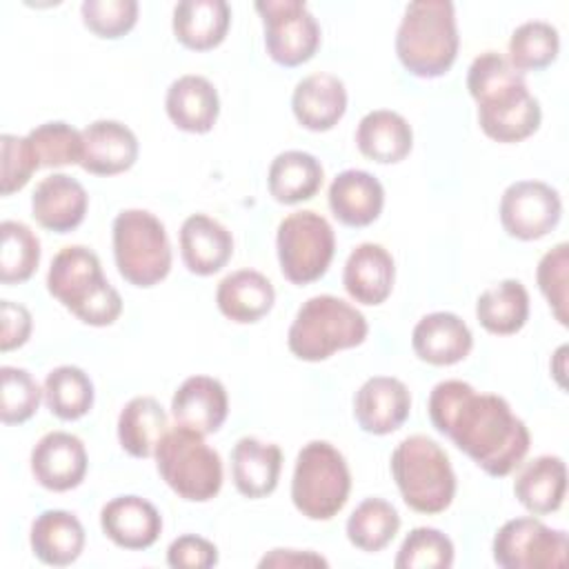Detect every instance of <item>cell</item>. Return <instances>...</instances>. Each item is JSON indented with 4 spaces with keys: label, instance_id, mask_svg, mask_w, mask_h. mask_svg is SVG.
Returning a JSON list of instances; mask_svg holds the SVG:
<instances>
[{
    "label": "cell",
    "instance_id": "cell-1",
    "mask_svg": "<svg viewBox=\"0 0 569 569\" xmlns=\"http://www.w3.org/2000/svg\"><path fill=\"white\" fill-rule=\"evenodd\" d=\"M427 411L431 425L493 478L509 476L529 451V429L509 402L496 393H478L465 380L438 382Z\"/></svg>",
    "mask_w": 569,
    "mask_h": 569
},
{
    "label": "cell",
    "instance_id": "cell-2",
    "mask_svg": "<svg viewBox=\"0 0 569 569\" xmlns=\"http://www.w3.org/2000/svg\"><path fill=\"white\" fill-rule=\"evenodd\" d=\"M467 89L478 104V124L487 138L511 144L533 136L540 127V102L529 93L525 76L498 51L473 58Z\"/></svg>",
    "mask_w": 569,
    "mask_h": 569
},
{
    "label": "cell",
    "instance_id": "cell-3",
    "mask_svg": "<svg viewBox=\"0 0 569 569\" xmlns=\"http://www.w3.org/2000/svg\"><path fill=\"white\" fill-rule=\"evenodd\" d=\"M49 293L80 322L109 327L122 313V298L102 273L100 258L82 244L62 247L47 271Z\"/></svg>",
    "mask_w": 569,
    "mask_h": 569
},
{
    "label": "cell",
    "instance_id": "cell-4",
    "mask_svg": "<svg viewBox=\"0 0 569 569\" xmlns=\"http://www.w3.org/2000/svg\"><path fill=\"white\" fill-rule=\"evenodd\" d=\"M458 47L456 9L449 0H418L407 4L396 33V53L411 76H445L456 62Z\"/></svg>",
    "mask_w": 569,
    "mask_h": 569
},
{
    "label": "cell",
    "instance_id": "cell-5",
    "mask_svg": "<svg viewBox=\"0 0 569 569\" xmlns=\"http://www.w3.org/2000/svg\"><path fill=\"white\" fill-rule=\"evenodd\" d=\"M369 333L367 318L338 296L320 293L305 300L289 327V351L307 362H320L336 351L353 349Z\"/></svg>",
    "mask_w": 569,
    "mask_h": 569
},
{
    "label": "cell",
    "instance_id": "cell-6",
    "mask_svg": "<svg viewBox=\"0 0 569 569\" xmlns=\"http://www.w3.org/2000/svg\"><path fill=\"white\" fill-rule=\"evenodd\" d=\"M391 476L405 505L418 513H442L456 496V473L447 451L431 438L416 433L391 453Z\"/></svg>",
    "mask_w": 569,
    "mask_h": 569
},
{
    "label": "cell",
    "instance_id": "cell-7",
    "mask_svg": "<svg viewBox=\"0 0 569 569\" xmlns=\"http://www.w3.org/2000/svg\"><path fill=\"white\" fill-rule=\"evenodd\" d=\"M156 467L167 487L189 502H207L222 489V460L204 436L176 425L156 447Z\"/></svg>",
    "mask_w": 569,
    "mask_h": 569
},
{
    "label": "cell",
    "instance_id": "cell-8",
    "mask_svg": "<svg viewBox=\"0 0 569 569\" xmlns=\"http://www.w3.org/2000/svg\"><path fill=\"white\" fill-rule=\"evenodd\" d=\"M351 491L345 456L327 440L307 442L296 458L291 478L293 507L309 520H331Z\"/></svg>",
    "mask_w": 569,
    "mask_h": 569
},
{
    "label": "cell",
    "instance_id": "cell-9",
    "mask_svg": "<svg viewBox=\"0 0 569 569\" xmlns=\"http://www.w3.org/2000/svg\"><path fill=\"white\" fill-rule=\"evenodd\" d=\"M111 233L118 273L129 284L149 289L169 276L171 244L158 216L147 209H122Z\"/></svg>",
    "mask_w": 569,
    "mask_h": 569
},
{
    "label": "cell",
    "instance_id": "cell-10",
    "mask_svg": "<svg viewBox=\"0 0 569 569\" xmlns=\"http://www.w3.org/2000/svg\"><path fill=\"white\" fill-rule=\"evenodd\" d=\"M276 251L280 271L289 282H316L327 273L336 251L333 227L316 211H293L278 224Z\"/></svg>",
    "mask_w": 569,
    "mask_h": 569
},
{
    "label": "cell",
    "instance_id": "cell-11",
    "mask_svg": "<svg viewBox=\"0 0 569 569\" xmlns=\"http://www.w3.org/2000/svg\"><path fill=\"white\" fill-rule=\"evenodd\" d=\"M493 560L505 569H560L567 565L569 538L538 518L507 520L493 536Z\"/></svg>",
    "mask_w": 569,
    "mask_h": 569
},
{
    "label": "cell",
    "instance_id": "cell-12",
    "mask_svg": "<svg viewBox=\"0 0 569 569\" xmlns=\"http://www.w3.org/2000/svg\"><path fill=\"white\" fill-rule=\"evenodd\" d=\"M256 11L264 27V47L273 62L298 67L320 47V24L300 0H260Z\"/></svg>",
    "mask_w": 569,
    "mask_h": 569
},
{
    "label": "cell",
    "instance_id": "cell-13",
    "mask_svg": "<svg viewBox=\"0 0 569 569\" xmlns=\"http://www.w3.org/2000/svg\"><path fill=\"white\" fill-rule=\"evenodd\" d=\"M562 216L560 193L542 180L511 182L500 198L502 229L516 240H540L556 229Z\"/></svg>",
    "mask_w": 569,
    "mask_h": 569
},
{
    "label": "cell",
    "instance_id": "cell-14",
    "mask_svg": "<svg viewBox=\"0 0 569 569\" xmlns=\"http://www.w3.org/2000/svg\"><path fill=\"white\" fill-rule=\"evenodd\" d=\"M87 449L69 431H49L31 449V473L49 491H69L87 476Z\"/></svg>",
    "mask_w": 569,
    "mask_h": 569
},
{
    "label": "cell",
    "instance_id": "cell-15",
    "mask_svg": "<svg viewBox=\"0 0 569 569\" xmlns=\"http://www.w3.org/2000/svg\"><path fill=\"white\" fill-rule=\"evenodd\" d=\"M411 411L407 385L391 376H373L353 396V416L362 431L387 436L405 425Z\"/></svg>",
    "mask_w": 569,
    "mask_h": 569
},
{
    "label": "cell",
    "instance_id": "cell-16",
    "mask_svg": "<svg viewBox=\"0 0 569 569\" xmlns=\"http://www.w3.org/2000/svg\"><path fill=\"white\" fill-rule=\"evenodd\" d=\"M87 189L67 173L42 178L31 193V216L42 229L56 233L73 231L87 216Z\"/></svg>",
    "mask_w": 569,
    "mask_h": 569
},
{
    "label": "cell",
    "instance_id": "cell-17",
    "mask_svg": "<svg viewBox=\"0 0 569 569\" xmlns=\"http://www.w3.org/2000/svg\"><path fill=\"white\" fill-rule=\"evenodd\" d=\"M413 353L433 367H449L465 360L473 347L467 322L451 311H433L422 316L411 331Z\"/></svg>",
    "mask_w": 569,
    "mask_h": 569
},
{
    "label": "cell",
    "instance_id": "cell-18",
    "mask_svg": "<svg viewBox=\"0 0 569 569\" xmlns=\"http://www.w3.org/2000/svg\"><path fill=\"white\" fill-rule=\"evenodd\" d=\"M138 160L136 133L118 120H96L82 129L80 167L93 176L129 171Z\"/></svg>",
    "mask_w": 569,
    "mask_h": 569
},
{
    "label": "cell",
    "instance_id": "cell-19",
    "mask_svg": "<svg viewBox=\"0 0 569 569\" xmlns=\"http://www.w3.org/2000/svg\"><path fill=\"white\" fill-rule=\"evenodd\" d=\"M100 527L113 545L140 551L160 538L162 516L140 496H118L102 507Z\"/></svg>",
    "mask_w": 569,
    "mask_h": 569
},
{
    "label": "cell",
    "instance_id": "cell-20",
    "mask_svg": "<svg viewBox=\"0 0 569 569\" xmlns=\"http://www.w3.org/2000/svg\"><path fill=\"white\" fill-rule=\"evenodd\" d=\"M229 413L227 389L211 376L187 378L171 398V416L176 425L189 427L202 436L216 433Z\"/></svg>",
    "mask_w": 569,
    "mask_h": 569
},
{
    "label": "cell",
    "instance_id": "cell-21",
    "mask_svg": "<svg viewBox=\"0 0 569 569\" xmlns=\"http://www.w3.org/2000/svg\"><path fill=\"white\" fill-rule=\"evenodd\" d=\"M396 264L391 253L378 242L358 244L342 271V284L347 293L360 305H382L393 289Z\"/></svg>",
    "mask_w": 569,
    "mask_h": 569
},
{
    "label": "cell",
    "instance_id": "cell-22",
    "mask_svg": "<svg viewBox=\"0 0 569 569\" xmlns=\"http://www.w3.org/2000/svg\"><path fill=\"white\" fill-rule=\"evenodd\" d=\"M291 109L300 127L309 131H329L347 111L345 82L333 73H311L296 84Z\"/></svg>",
    "mask_w": 569,
    "mask_h": 569
},
{
    "label": "cell",
    "instance_id": "cell-23",
    "mask_svg": "<svg viewBox=\"0 0 569 569\" xmlns=\"http://www.w3.org/2000/svg\"><path fill=\"white\" fill-rule=\"evenodd\" d=\"M327 200L338 222L347 227H367L382 213L385 189L369 171L347 169L331 180Z\"/></svg>",
    "mask_w": 569,
    "mask_h": 569
},
{
    "label": "cell",
    "instance_id": "cell-24",
    "mask_svg": "<svg viewBox=\"0 0 569 569\" xmlns=\"http://www.w3.org/2000/svg\"><path fill=\"white\" fill-rule=\"evenodd\" d=\"M180 256L191 273L213 276L233 256L231 231L207 213H191L180 227Z\"/></svg>",
    "mask_w": 569,
    "mask_h": 569
},
{
    "label": "cell",
    "instance_id": "cell-25",
    "mask_svg": "<svg viewBox=\"0 0 569 569\" xmlns=\"http://www.w3.org/2000/svg\"><path fill=\"white\" fill-rule=\"evenodd\" d=\"M164 109L178 129L187 133H207L218 120L220 98L211 80L187 73L169 84Z\"/></svg>",
    "mask_w": 569,
    "mask_h": 569
},
{
    "label": "cell",
    "instance_id": "cell-26",
    "mask_svg": "<svg viewBox=\"0 0 569 569\" xmlns=\"http://www.w3.org/2000/svg\"><path fill=\"white\" fill-rule=\"evenodd\" d=\"M282 469V451L273 442L253 436L240 438L231 449V478L244 498H264L276 491Z\"/></svg>",
    "mask_w": 569,
    "mask_h": 569
},
{
    "label": "cell",
    "instance_id": "cell-27",
    "mask_svg": "<svg viewBox=\"0 0 569 569\" xmlns=\"http://www.w3.org/2000/svg\"><path fill=\"white\" fill-rule=\"evenodd\" d=\"M276 302L271 280L256 269H238L224 276L216 289V305L224 318L238 325H251L264 318Z\"/></svg>",
    "mask_w": 569,
    "mask_h": 569
},
{
    "label": "cell",
    "instance_id": "cell-28",
    "mask_svg": "<svg viewBox=\"0 0 569 569\" xmlns=\"http://www.w3.org/2000/svg\"><path fill=\"white\" fill-rule=\"evenodd\" d=\"M29 542L40 562L67 567L76 562L84 549V527L71 511L47 509L31 522Z\"/></svg>",
    "mask_w": 569,
    "mask_h": 569
},
{
    "label": "cell",
    "instance_id": "cell-29",
    "mask_svg": "<svg viewBox=\"0 0 569 569\" xmlns=\"http://www.w3.org/2000/svg\"><path fill=\"white\" fill-rule=\"evenodd\" d=\"M231 24L224 0H182L173 7V36L191 51H209L222 44Z\"/></svg>",
    "mask_w": 569,
    "mask_h": 569
},
{
    "label": "cell",
    "instance_id": "cell-30",
    "mask_svg": "<svg viewBox=\"0 0 569 569\" xmlns=\"http://www.w3.org/2000/svg\"><path fill=\"white\" fill-rule=\"evenodd\" d=\"M518 502L533 516L553 513L567 493V467L560 456H538L529 460L513 480Z\"/></svg>",
    "mask_w": 569,
    "mask_h": 569
},
{
    "label": "cell",
    "instance_id": "cell-31",
    "mask_svg": "<svg viewBox=\"0 0 569 569\" xmlns=\"http://www.w3.org/2000/svg\"><path fill=\"white\" fill-rule=\"evenodd\" d=\"M360 153L380 164H393L409 156L413 147L411 124L396 111L376 109L362 116L356 129Z\"/></svg>",
    "mask_w": 569,
    "mask_h": 569
},
{
    "label": "cell",
    "instance_id": "cell-32",
    "mask_svg": "<svg viewBox=\"0 0 569 569\" xmlns=\"http://www.w3.org/2000/svg\"><path fill=\"white\" fill-rule=\"evenodd\" d=\"M322 164L316 156L298 149L278 153L267 173L269 193L280 204H298L311 200L322 187Z\"/></svg>",
    "mask_w": 569,
    "mask_h": 569
},
{
    "label": "cell",
    "instance_id": "cell-33",
    "mask_svg": "<svg viewBox=\"0 0 569 569\" xmlns=\"http://www.w3.org/2000/svg\"><path fill=\"white\" fill-rule=\"evenodd\" d=\"M476 318L493 336L518 333L529 320V293L525 284L507 278L485 289L476 300Z\"/></svg>",
    "mask_w": 569,
    "mask_h": 569
},
{
    "label": "cell",
    "instance_id": "cell-34",
    "mask_svg": "<svg viewBox=\"0 0 569 569\" xmlns=\"http://www.w3.org/2000/svg\"><path fill=\"white\" fill-rule=\"evenodd\" d=\"M167 411L153 396L131 398L118 416L120 447L133 458H151L167 433Z\"/></svg>",
    "mask_w": 569,
    "mask_h": 569
},
{
    "label": "cell",
    "instance_id": "cell-35",
    "mask_svg": "<svg viewBox=\"0 0 569 569\" xmlns=\"http://www.w3.org/2000/svg\"><path fill=\"white\" fill-rule=\"evenodd\" d=\"M400 516L396 507L382 498L362 500L347 518L349 542L367 553L382 551L398 533Z\"/></svg>",
    "mask_w": 569,
    "mask_h": 569
},
{
    "label": "cell",
    "instance_id": "cell-36",
    "mask_svg": "<svg viewBox=\"0 0 569 569\" xmlns=\"http://www.w3.org/2000/svg\"><path fill=\"white\" fill-rule=\"evenodd\" d=\"M44 402L60 420H80L93 407V382L73 365L56 367L44 378Z\"/></svg>",
    "mask_w": 569,
    "mask_h": 569
},
{
    "label": "cell",
    "instance_id": "cell-37",
    "mask_svg": "<svg viewBox=\"0 0 569 569\" xmlns=\"http://www.w3.org/2000/svg\"><path fill=\"white\" fill-rule=\"evenodd\" d=\"M507 51V60L516 71H540L560 53L558 29L545 20H527L513 29Z\"/></svg>",
    "mask_w": 569,
    "mask_h": 569
},
{
    "label": "cell",
    "instance_id": "cell-38",
    "mask_svg": "<svg viewBox=\"0 0 569 569\" xmlns=\"http://www.w3.org/2000/svg\"><path fill=\"white\" fill-rule=\"evenodd\" d=\"M0 282L20 284L33 276L40 264L38 236L18 220H4L0 224Z\"/></svg>",
    "mask_w": 569,
    "mask_h": 569
},
{
    "label": "cell",
    "instance_id": "cell-39",
    "mask_svg": "<svg viewBox=\"0 0 569 569\" xmlns=\"http://www.w3.org/2000/svg\"><path fill=\"white\" fill-rule=\"evenodd\" d=\"M396 569H449L453 565V542L440 529H411L393 560Z\"/></svg>",
    "mask_w": 569,
    "mask_h": 569
},
{
    "label": "cell",
    "instance_id": "cell-40",
    "mask_svg": "<svg viewBox=\"0 0 569 569\" xmlns=\"http://www.w3.org/2000/svg\"><path fill=\"white\" fill-rule=\"evenodd\" d=\"M40 167L80 164L82 160V131L67 122H44L27 133Z\"/></svg>",
    "mask_w": 569,
    "mask_h": 569
},
{
    "label": "cell",
    "instance_id": "cell-41",
    "mask_svg": "<svg viewBox=\"0 0 569 569\" xmlns=\"http://www.w3.org/2000/svg\"><path fill=\"white\" fill-rule=\"evenodd\" d=\"M0 420L4 425H22L27 422L40 407L38 382L27 369L20 367H0Z\"/></svg>",
    "mask_w": 569,
    "mask_h": 569
},
{
    "label": "cell",
    "instance_id": "cell-42",
    "mask_svg": "<svg viewBox=\"0 0 569 569\" xmlns=\"http://www.w3.org/2000/svg\"><path fill=\"white\" fill-rule=\"evenodd\" d=\"M84 27L98 38L116 40L129 33L138 22L136 0H84L80 7Z\"/></svg>",
    "mask_w": 569,
    "mask_h": 569
},
{
    "label": "cell",
    "instance_id": "cell-43",
    "mask_svg": "<svg viewBox=\"0 0 569 569\" xmlns=\"http://www.w3.org/2000/svg\"><path fill=\"white\" fill-rule=\"evenodd\" d=\"M567 273H569V244L558 242L553 249H549L536 269L538 289L549 302V309L553 311L556 320L567 327L569 313H567Z\"/></svg>",
    "mask_w": 569,
    "mask_h": 569
},
{
    "label": "cell",
    "instance_id": "cell-44",
    "mask_svg": "<svg viewBox=\"0 0 569 569\" xmlns=\"http://www.w3.org/2000/svg\"><path fill=\"white\" fill-rule=\"evenodd\" d=\"M40 169V160L29 142L13 133L0 136V193L11 196L20 191Z\"/></svg>",
    "mask_w": 569,
    "mask_h": 569
},
{
    "label": "cell",
    "instance_id": "cell-45",
    "mask_svg": "<svg viewBox=\"0 0 569 569\" xmlns=\"http://www.w3.org/2000/svg\"><path fill=\"white\" fill-rule=\"evenodd\" d=\"M167 565L176 569H209L218 565V547L196 533L178 536L167 549Z\"/></svg>",
    "mask_w": 569,
    "mask_h": 569
},
{
    "label": "cell",
    "instance_id": "cell-46",
    "mask_svg": "<svg viewBox=\"0 0 569 569\" xmlns=\"http://www.w3.org/2000/svg\"><path fill=\"white\" fill-rule=\"evenodd\" d=\"M0 322H2L0 351H4V353L22 347L29 340L31 329H33L29 309L24 305L11 302V300H0Z\"/></svg>",
    "mask_w": 569,
    "mask_h": 569
},
{
    "label": "cell",
    "instance_id": "cell-47",
    "mask_svg": "<svg viewBox=\"0 0 569 569\" xmlns=\"http://www.w3.org/2000/svg\"><path fill=\"white\" fill-rule=\"evenodd\" d=\"M329 562L313 553V551H298V549H271L262 560L260 567H327Z\"/></svg>",
    "mask_w": 569,
    "mask_h": 569
},
{
    "label": "cell",
    "instance_id": "cell-48",
    "mask_svg": "<svg viewBox=\"0 0 569 569\" xmlns=\"http://www.w3.org/2000/svg\"><path fill=\"white\" fill-rule=\"evenodd\" d=\"M565 353H567V345H562L556 353H553V360L558 362L556 367H553V376H556V380H558V385L565 389Z\"/></svg>",
    "mask_w": 569,
    "mask_h": 569
}]
</instances>
